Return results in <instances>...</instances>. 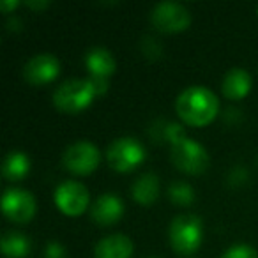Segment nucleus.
<instances>
[{
    "label": "nucleus",
    "mask_w": 258,
    "mask_h": 258,
    "mask_svg": "<svg viewBox=\"0 0 258 258\" xmlns=\"http://www.w3.org/2000/svg\"><path fill=\"white\" fill-rule=\"evenodd\" d=\"M106 161L118 173L133 172L145 161V147L138 138H115L106 147Z\"/></svg>",
    "instance_id": "4"
},
{
    "label": "nucleus",
    "mask_w": 258,
    "mask_h": 258,
    "mask_svg": "<svg viewBox=\"0 0 258 258\" xmlns=\"http://www.w3.org/2000/svg\"><path fill=\"white\" fill-rule=\"evenodd\" d=\"M58 73H60V62L53 53H37L23 66V78L36 87L53 82Z\"/></svg>",
    "instance_id": "10"
},
{
    "label": "nucleus",
    "mask_w": 258,
    "mask_h": 258,
    "mask_svg": "<svg viewBox=\"0 0 258 258\" xmlns=\"http://www.w3.org/2000/svg\"><path fill=\"white\" fill-rule=\"evenodd\" d=\"M221 258H258V251L249 244H233L221 254Z\"/></svg>",
    "instance_id": "20"
},
{
    "label": "nucleus",
    "mask_w": 258,
    "mask_h": 258,
    "mask_svg": "<svg viewBox=\"0 0 258 258\" xmlns=\"http://www.w3.org/2000/svg\"><path fill=\"white\" fill-rule=\"evenodd\" d=\"M27 6H29L30 9H46L48 6H50V0H37V2L30 0V2H27Z\"/></svg>",
    "instance_id": "25"
},
{
    "label": "nucleus",
    "mask_w": 258,
    "mask_h": 258,
    "mask_svg": "<svg viewBox=\"0 0 258 258\" xmlns=\"http://www.w3.org/2000/svg\"><path fill=\"white\" fill-rule=\"evenodd\" d=\"M140 48H142V53L147 58H151V60H158L163 53L161 43H159L158 39H154V37H149V36L142 39Z\"/></svg>",
    "instance_id": "22"
},
{
    "label": "nucleus",
    "mask_w": 258,
    "mask_h": 258,
    "mask_svg": "<svg viewBox=\"0 0 258 258\" xmlns=\"http://www.w3.org/2000/svg\"><path fill=\"white\" fill-rule=\"evenodd\" d=\"M170 159L177 170L187 175H200L209 166V154L205 147L187 137L170 147Z\"/></svg>",
    "instance_id": "5"
},
{
    "label": "nucleus",
    "mask_w": 258,
    "mask_h": 258,
    "mask_svg": "<svg viewBox=\"0 0 258 258\" xmlns=\"http://www.w3.org/2000/svg\"><path fill=\"white\" fill-rule=\"evenodd\" d=\"M96 96L97 90L90 78H71L55 89L53 104L64 113H78L85 110Z\"/></svg>",
    "instance_id": "2"
},
{
    "label": "nucleus",
    "mask_w": 258,
    "mask_h": 258,
    "mask_svg": "<svg viewBox=\"0 0 258 258\" xmlns=\"http://www.w3.org/2000/svg\"><path fill=\"white\" fill-rule=\"evenodd\" d=\"M0 247L6 258H25L30 253V239L15 230H9L0 239Z\"/></svg>",
    "instance_id": "18"
},
{
    "label": "nucleus",
    "mask_w": 258,
    "mask_h": 258,
    "mask_svg": "<svg viewBox=\"0 0 258 258\" xmlns=\"http://www.w3.org/2000/svg\"><path fill=\"white\" fill-rule=\"evenodd\" d=\"M149 135L154 142H158V144L166 142V144H170V147L180 142L182 138H186V131L179 122L165 120V118H158L156 122H152L151 127H149Z\"/></svg>",
    "instance_id": "16"
},
{
    "label": "nucleus",
    "mask_w": 258,
    "mask_h": 258,
    "mask_svg": "<svg viewBox=\"0 0 258 258\" xmlns=\"http://www.w3.org/2000/svg\"><path fill=\"white\" fill-rule=\"evenodd\" d=\"M251 90V76L244 68H232L223 76L221 92L226 99L239 101Z\"/></svg>",
    "instance_id": "13"
},
{
    "label": "nucleus",
    "mask_w": 258,
    "mask_h": 258,
    "mask_svg": "<svg viewBox=\"0 0 258 258\" xmlns=\"http://www.w3.org/2000/svg\"><path fill=\"white\" fill-rule=\"evenodd\" d=\"M44 258H68V251L58 240H50L44 247Z\"/></svg>",
    "instance_id": "23"
},
{
    "label": "nucleus",
    "mask_w": 258,
    "mask_h": 258,
    "mask_svg": "<svg viewBox=\"0 0 258 258\" xmlns=\"http://www.w3.org/2000/svg\"><path fill=\"white\" fill-rule=\"evenodd\" d=\"M168 198L175 205H191L195 202V189L184 180H175L168 186Z\"/></svg>",
    "instance_id": "19"
},
{
    "label": "nucleus",
    "mask_w": 258,
    "mask_h": 258,
    "mask_svg": "<svg viewBox=\"0 0 258 258\" xmlns=\"http://www.w3.org/2000/svg\"><path fill=\"white\" fill-rule=\"evenodd\" d=\"M151 23L159 32L177 34L189 27L191 15L186 6L172 0H163L151 9Z\"/></svg>",
    "instance_id": "6"
},
{
    "label": "nucleus",
    "mask_w": 258,
    "mask_h": 258,
    "mask_svg": "<svg viewBox=\"0 0 258 258\" xmlns=\"http://www.w3.org/2000/svg\"><path fill=\"white\" fill-rule=\"evenodd\" d=\"M247 180H249V172L242 165L232 166L228 175H226V182H228L230 187H242L244 184H247Z\"/></svg>",
    "instance_id": "21"
},
{
    "label": "nucleus",
    "mask_w": 258,
    "mask_h": 258,
    "mask_svg": "<svg viewBox=\"0 0 258 258\" xmlns=\"http://www.w3.org/2000/svg\"><path fill=\"white\" fill-rule=\"evenodd\" d=\"M53 200L66 216H80L89 207V189L78 180H64L55 187Z\"/></svg>",
    "instance_id": "8"
},
{
    "label": "nucleus",
    "mask_w": 258,
    "mask_h": 258,
    "mask_svg": "<svg viewBox=\"0 0 258 258\" xmlns=\"http://www.w3.org/2000/svg\"><path fill=\"white\" fill-rule=\"evenodd\" d=\"M170 246L179 254H191L200 247L204 239L202 219L195 214H179L168 226Z\"/></svg>",
    "instance_id": "3"
},
{
    "label": "nucleus",
    "mask_w": 258,
    "mask_h": 258,
    "mask_svg": "<svg viewBox=\"0 0 258 258\" xmlns=\"http://www.w3.org/2000/svg\"><path fill=\"white\" fill-rule=\"evenodd\" d=\"M124 214V204L115 193H103L90 205V218L101 226H110L117 223Z\"/></svg>",
    "instance_id": "11"
},
{
    "label": "nucleus",
    "mask_w": 258,
    "mask_h": 258,
    "mask_svg": "<svg viewBox=\"0 0 258 258\" xmlns=\"http://www.w3.org/2000/svg\"><path fill=\"white\" fill-rule=\"evenodd\" d=\"M101 161L99 149L89 140H78L68 145L62 154V165L75 175H89Z\"/></svg>",
    "instance_id": "7"
},
{
    "label": "nucleus",
    "mask_w": 258,
    "mask_h": 258,
    "mask_svg": "<svg viewBox=\"0 0 258 258\" xmlns=\"http://www.w3.org/2000/svg\"><path fill=\"white\" fill-rule=\"evenodd\" d=\"M152 258H154V256H152Z\"/></svg>",
    "instance_id": "27"
},
{
    "label": "nucleus",
    "mask_w": 258,
    "mask_h": 258,
    "mask_svg": "<svg viewBox=\"0 0 258 258\" xmlns=\"http://www.w3.org/2000/svg\"><path fill=\"white\" fill-rule=\"evenodd\" d=\"M85 66L90 71V76L97 78H106L113 75L115 71V58L111 51H108L103 46H94L87 51L85 55Z\"/></svg>",
    "instance_id": "14"
},
{
    "label": "nucleus",
    "mask_w": 258,
    "mask_h": 258,
    "mask_svg": "<svg viewBox=\"0 0 258 258\" xmlns=\"http://www.w3.org/2000/svg\"><path fill=\"white\" fill-rule=\"evenodd\" d=\"M175 111L184 124L202 127L216 118L219 111V101L207 87L191 85L177 96Z\"/></svg>",
    "instance_id": "1"
},
{
    "label": "nucleus",
    "mask_w": 258,
    "mask_h": 258,
    "mask_svg": "<svg viewBox=\"0 0 258 258\" xmlns=\"http://www.w3.org/2000/svg\"><path fill=\"white\" fill-rule=\"evenodd\" d=\"M18 6H20L18 0H2V2H0V11L9 15V13H11L15 8H18Z\"/></svg>",
    "instance_id": "24"
},
{
    "label": "nucleus",
    "mask_w": 258,
    "mask_h": 258,
    "mask_svg": "<svg viewBox=\"0 0 258 258\" xmlns=\"http://www.w3.org/2000/svg\"><path fill=\"white\" fill-rule=\"evenodd\" d=\"M133 254V242L124 233L106 235L94 246V258H129Z\"/></svg>",
    "instance_id": "12"
},
{
    "label": "nucleus",
    "mask_w": 258,
    "mask_h": 258,
    "mask_svg": "<svg viewBox=\"0 0 258 258\" xmlns=\"http://www.w3.org/2000/svg\"><path fill=\"white\" fill-rule=\"evenodd\" d=\"M131 197L140 205H152L159 197V179L156 173H142L131 186Z\"/></svg>",
    "instance_id": "15"
},
{
    "label": "nucleus",
    "mask_w": 258,
    "mask_h": 258,
    "mask_svg": "<svg viewBox=\"0 0 258 258\" xmlns=\"http://www.w3.org/2000/svg\"><path fill=\"white\" fill-rule=\"evenodd\" d=\"M233 117L239 120V118H240V111L235 110V108H228V110L225 111V122H228V124H230V122L233 120Z\"/></svg>",
    "instance_id": "26"
},
{
    "label": "nucleus",
    "mask_w": 258,
    "mask_h": 258,
    "mask_svg": "<svg viewBox=\"0 0 258 258\" xmlns=\"http://www.w3.org/2000/svg\"><path fill=\"white\" fill-rule=\"evenodd\" d=\"M30 170V159L22 151H9L2 161V177L9 182L22 180Z\"/></svg>",
    "instance_id": "17"
},
{
    "label": "nucleus",
    "mask_w": 258,
    "mask_h": 258,
    "mask_svg": "<svg viewBox=\"0 0 258 258\" xmlns=\"http://www.w3.org/2000/svg\"><path fill=\"white\" fill-rule=\"evenodd\" d=\"M2 212L13 223H29L36 214V200L32 193L20 187H9L2 195Z\"/></svg>",
    "instance_id": "9"
}]
</instances>
